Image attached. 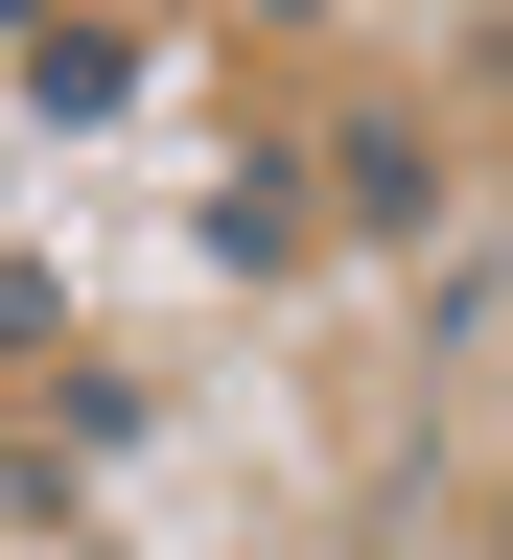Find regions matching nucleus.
<instances>
[{
  "label": "nucleus",
  "instance_id": "f257e3e1",
  "mask_svg": "<svg viewBox=\"0 0 513 560\" xmlns=\"http://www.w3.org/2000/svg\"><path fill=\"white\" fill-rule=\"evenodd\" d=\"M24 94H47V117H117V94H140V47H117V24H47V47H24Z\"/></svg>",
  "mask_w": 513,
  "mask_h": 560
}]
</instances>
